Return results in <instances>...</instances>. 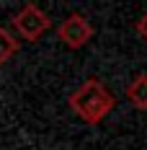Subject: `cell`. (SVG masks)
<instances>
[{"label": "cell", "mask_w": 147, "mask_h": 150, "mask_svg": "<svg viewBox=\"0 0 147 150\" xmlns=\"http://www.w3.org/2000/svg\"><path fill=\"white\" fill-rule=\"evenodd\" d=\"M114 104H116L114 96H111V93L106 91V86H103L101 80H96V78L85 80V83L70 96V109H72L85 124H101V122L106 119V114L114 109Z\"/></svg>", "instance_id": "obj_1"}, {"label": "cell", "mask_w": 147, "mask_h": 150, "mask_svg": "<svg viewBox=\"0 0 147 150\" xmlns=\"http://www.w3.org/2000/svg\"><path fill=\"white\" fill-rule=\"evenodd\" d=\"M49 26H52L49 16H46L39 5H34V3H26V5L13 16V29L18 31V36L26 39V42L41 39V34H44Z\"/></svg>", "instance_id": "obj_2"}, {"label": "cell", "mask_w": 147, "mask_h": 150, "mask_svg": "<svg viewBox=\"0 0 147 150\" xmlns=\"http://www.w3.org/2000/svg\"><path fill=\"white\" fill-rule=\"evenodd\" d=\"M57 34L70 49H80V47H85L90 39H93V26L88 23L85 16L72 13V16H67V18L59 23Z\"/></svg>", "instance_id": "obj_3"}, {"label": "cell", "mask_w": 147, "mask_h": 150, "mask_svg": "<svg viewBox=\"0 0 147 150\" xmlns=\"http://www.w3.org/2000/svg\"><path fill=\"white\" fill-rule=\"evenodd\" d=\"M127 98L137 109H147V75H137L132 83L127 86Z\"/></svg>", "instance_id": "obj_4"}, {"label": "cell", "mask_w": 147, "mask_h": 150, "mask_svg": "<svg viewBox=\"0 0 147 150\" xmlns=\"http://www.w3.org/2000/svg\"><path fill=\"white\" fill-rule=\"evenodd\" d=\"M15 52H18V39H15L8 29L0 26V65H5Z\"/></svg>", "instance_id": "obj_5"}, {"label": "cell", "mask_w": 147, "mask_h": 150, "mask_svg": "<svg viewBox=\"0 0 147 150\" xmlns=\"http://www.w3.org/2000/svg\"><path fill=\"white\" fill-rule=\"evenodd\" d=\"M137 34H139V36L147 42V13H142V18L137 21Z\"/></svg>", "instance_id": "obj_6"}]
</instances>
